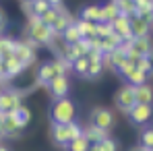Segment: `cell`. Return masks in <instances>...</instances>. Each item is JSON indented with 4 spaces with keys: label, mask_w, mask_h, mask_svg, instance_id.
<instances>
[{
    "label": "cell",
    "mask_w": 153,
    "mask_h": 151,
    "mask_svg": "<svg viewBox=\"0 0 153 151\" xmlns=\"http://www.w3.org/2000/svg\"><path fill=\"white\" fill-rule=\"evenodd\" d=\"M27 33H29V39H31L35 46H52V42L58 37V33H56L52 27L44 25V23L39 21V17H35V15L29 17Z\"/></svg>",
    "instance_id": "6da1fadb"
},
{
    "label": "cell",
    "mask_w": 153,
    "mask_h": 151,
    "mask_svg": "<svg viewBox=\"0 0 153 151\" xmlns=\"http://www.w3.org/2000/svg\"><path fill=\"white\" fill-rule=\"evenodd\" d=\"M76 116V110H75V103L64 97V100H54L50 108V118L54 124H68L73 122Z\"/></svg>",
    "instance_id": "7a4b0ae2"
},
{
    "label": "cell",
    "mask_w": 153,
    "mask_h": 151,
    "mask_svg": "<svg viewBox=\"0 0 153 151\" xmlns=\"http://www.w3.org/2000/svg\"><path fill=\"white\" fill-rule=\"evenodd\" d=\"M35 44L31 42V39H25V42H15V52H13V56L23 64V66H31L33 62H35Z\"/></svg>",
    "instance_id": "3957f363"
},
{
    "label": "cell",
    "mask_w": 153,
    "mask_h": 151,
    "mask_svg": "<svg viewBox=\"0 0 153 151\" xmlns=\"http://www.w3.org/2000/svg\"><path fill=\"white\" fill-rule=\"evenodd\" d=\"M21 106V91L17 89H4L0 91V114L8 116Z\"/></svg>",
    "instance_id": "277c9868"
},
{
    "label": "cell",
    "mask_w": 153,
    "mask_h": 151,
    "mask_svg": "<svg viewBox=\"0 0 153 151\" xmlns=\"http://www.w3.org/2000/svg\"><path fill=\"white\" fill-rule=\"evenodd\" d=\"M114 122H116V118H114L112 110H108L103 106H95L91 110V122L89 124L97 126V128H103V130H110L114 126Z\"/></svg>",
    "instance_id": "5b68a950"
},
{
    "label": "cell",
    "mask_w": 153,
    "mask_h": 151,
    "mask_svg": "<svg viewBox=\"0 0 153 151\" xmlns=\"http://www.w3.org/2000/svg\"><path fill=\"white\" fill-rule=\"evenodd\" d=\"M114 103H116V108H118L120 112L128 114L130 108L134 106V91H132V87H130V85H122V87L116 91V95H114Z\"/></svg>",
    "instance_id": "8992f818"
},
{
    "label": "cell",
    "mask_w": 153,
    "mask_h": 151,
    "mask_svg": "<svg viewBox=\"0 0 153 151\" xmlns=\"http://www.w3.org/2000/svg\"><path fill=\"white\" fill-rule=\"evenodd\" d=\"M153 116V106L149 103H134L132 108H130V112H128V118H130V122L132 124H147L149 120H151Z\"/></svg>",
    "instance_id": "52a82bcc"
},
{
    "label": "cell",
    "mask_w": 153,
    "mask_h": 151,
    "mask_svg": "<svg viewBox=\"0 0 153 151\" xmlns=\"http://www.w3.org/2000/svg\"><path fill=\"white\" fill-rule=\"evenodd\" d=\"M48 91L54 100H64L68 97V91H71V83H68V77H54L50 83H48Z\"/></svg>",
    "instance_id": "ba28073f"
},
{
    "label": "cell",
    "mask_w": 153,
    "mask_h": 151,
    "mask_svg": "<svg viewBox=\"0 0 153 151\" xmlns=\"http://www.w3.org/2000/svg\"><path fill=\"white\" fill-rule=\"evenodd\" d=\"M126 60H128V56H126V44H122L120 48H116L114 52L105 54V58H103V64H110V68H114V71H120V66H122Z\"/></svg>",
    "instance_id": "9c48e42d"
},
{
    "label": "cell",
    "mask_w": 153,
    "mask_h": 151,
    "mask_svg": "<svg viewBox=\"0 0 153 151\" xmlns=\"http://www.w3.org/2000/svg\"><path fill=\"white\" fill-rule=\"evenodd\" d=\"M112 29H114L116 35L122 37V42H130V39H132V33H130V17L118 15V17L112 21Z\"/></svg>",
    "instance_id": "30bf717a"
},
{
    "label": "cell",
    "mask_w": 153,
    "mask_h": 151,
    "mask_svg": "<svg viewBox=\"0 0 153 151\" xmlns=\"http://www.w3.org/2000/svg\"><path fill=\"white\" fill-rule=\"evenodd\" d=\"M50 137H52V141H54V145H58V147H62V149H66L68 143H71L68 132H66V124H54V122H52Z\"/></svg>",
    "instance_id": "8fae6325"
},
{
    "label": "cell",
    "mask_w": 153,
    "mask_h": 151,
    "mask_svg": "<svg viewBox=\"0 0 153 151\" xmlns=\"http://www.w3.org/2000/svg\"><path fill=\"white\" fill-rule=\"evenodd\" d=\"M151 23L143 17H130V33L132 37H149Z\"/></svg>",
    "instance_id": "7c38bea8"
},
{
    "label": "cell",
    "mask_w": 153,
    "mask_h": 151,
    "mask_svg": "<svg viewBox=\"0 0 153 151\" xmlns=\"http://www.w3.org/2000/svg\"><path fill=\"white\" fill-rule=\"evenodd\" d=\"M54 77H56V73H54L52 64H50V62H42V64L37 66V73H35V83L48 87V83H50Z\"/></svg>",
    "instance_id": "4fadbf2b"
},
{
    "label": "cell",
    "mask_w": 153,
    "mask_h": 151,
    "mask_svg": "<svg viewBox=\"0 0 153 151\" xmlns=\"http://www.w3.org/2000/svg\"><path fill=\"white\" fill-rule=\"evenodd\" d=\"M79 19L81 21H89V23H100L102 21V17H100V4H85L79 10Z\"/></svg>",
    "instance_id": "5bb4252c"
},
{
    "label": "cell",
    "mask_w": 153,
    "mask_h": 151,
    "mask_svg": "<svg viewBox=\"0 0 153 151\" xmlns=\"http://www.w3.org/2000/svg\"><path fill=\"white\" fill-rule=\"evenodd\" d=\"M83 137L89 141V143H102L103 139H108L110 135H108V130H103V128H97V126L93 124H87L83 128Z\"/></svg>",
    "instance_id": "9a60e30c"
},
{
    "label": "cell",
    "mask_w": 153,
    "mask_h": 151,
    "mask_svg": "<svg viewBox=\"0 0 153 151\" xmlns=\"http://www.w3.org/2000/svg\"><path fill=\"white\" fill-rule=\"evenodd\" d=\"M8 116H13V120L17 122V126H19L21 130H23L25 126H29V122H31V110H29L27 106H23V103H21L13 114H8Z\"/></svg>",
    "instance_id": "2e32d148"
},
{
    "label": "cell",
    "mask_w": 153,
    "mask_h": 151,
    "mask_svg": "<svg viewBox=\"0 0 153 151\" xmlns=\"http://www.w3.org/2000/svg\"><path fill=\"white\" fill-rule=\"evenodd\" d=\"M134 91V103H153V87H149L147 83L145 85H139V87H132Z\"/></svg>",
    "instance_id": "e0dca14e"
},
{
    "label": "cell",
    "mask_w": 153,
    "mask_h": 151,
    "mask_svg": "<svg viewBox=\"0 0 153 151\" xmlns=\"http://www.w3.org/2000/svg\"><path fill=\"white\" fill-rule=\"evenodd\" d=\"M124 42H122V37L120 35H116V33H110L108 37H102V46H100V50L103 54H110V52H114L116 48H120Z\"/></svg>",
    "instance_id": "ac0fdd59"
},
{
    "label": "cell",
    "mask_w": 153,
    "mask_h": 151,
    "mask_svg": "<svg viewBox=\"0 0 153 151\" xmlns=\"http://www.w3.org/2000/svg\"><path fill=\"white\" fill-rule=\"evenodd\" d=\"M4 66H6V81H10V79H15V77H19L23 71H25V66L15 58V56H10V58H6L4 60Z\"/></svg>",
    "instance_id": "d6986e66"
},
{
    "label": "cell",
    "mask_w": 153,
    "mask_h": 151,
    "mask_svg": "<svg viewBox=\"0 0 153 151\" xmlns=\"http://www.w3.org/2000/svg\"><path fill=\"white\" fill-rule=\"evenodd\" d=\"M118 15H120V13H118V8H116V4H114L112 0L100 6V17H102V21H108V23H112V21H114Z\"/></svg>",
    "instance_id": "ffe728a7"
},
{
    "label": "cell",
    "mask_w": 153,
    "mask_h": 151,
    "mask_svg": "<svg viewBox=\"0 0 153 151\" xmlns=\"http://www.w3.org/2000/svg\"><path fill=\"white\" fill-rule=\"evenodd\" d=\"M75 27L79 29V35H81L83 39L95 37V23H89V21H81V19H76Z\"/></svg>",
    "instance_id": "44dd1931"
},
{
    "label": "cell",
    "mask_w": 153,
    "mask_h": 151,
    "mask_svg": "<svg viewBox=\"0 0 153 151\" xmlns=\"http://www.w3.org/2000/svg\"><path fill=\"white\" fill-rule=\"evenodd\" d=\"M50 64H52V68H54V73H56V77H66L68 73H73V64L66 62V60H62L60 56L56 60H52Z\"/></svg>",
    "instance_id": "7402d4cb"
},
{
    "label": "cell",
    "mask_w": 153,
    "mask_h": 151,
    "mask_svg": "<svg viewBox=\"0 0 153 151\" xmlns=\"http://www.w3.org/2000/svg\"><path fill=\"white\" fill-rule=\"evenodd\" d=\"M2 130H4V137H13V139H17V137L21 135V128L13 120V116H4V120H2Z\"/></svg>",
    "instance_id": "603a6c76"
},
{
    "label": "cell",
    "mask_w": 153,
    "mask_h": 151,
    "mask_svg": "<svg viewBox=\"0 0 153 151\" xmlns=\"http://www.w3.org/2000/svg\"><path fill=\"white\" fill-rule=\"evenodd\" d=\"M112 2L116 4V8H118L120 15H124V17H137V10H134V2L132 0H112Z\"/></svg>",
    "instance_id": "cb8c5ba5"
},
{
    "label": "cell",
    "mask_w": 153,
    "mask_h": 151,
    "mask_svg": "<svg viewBox=\"0 0 153 151\" xmlns=\"http://www.w3.org/2000/svg\"><path fill=\"white\" fill-rule=\"evenodd\" d=\"M60 35H62V39H64V44H66V46H73V44L79 42V39H83V37L79 35V29L75 27V23H71V25L66 27Z\"/></svg>",
    "instance_id": "d4e9b609"
},
{
    "label": "cell",
    "mask_w": 153,
    "mask_h": 151,
    "mask_svg": "<svg viewBox=\"0 0 153 151\" xmlns=\"http://www.w3.org/2000/svg\"><path fill=\"white\" fill-rule=\"evenodd\" d=\"M71 23H75V19H73V17H71V15H68L66 10H62V13L58 15V19H56V23L52 25V29H54L56 33H62V31H64L66 27L71 25Z\"/></svg>",
    "instance_id": "484cf974"
},
{
    "label": "cell",
    "mask_w": 153,
    "mask_h": 151,
    "mask_svg": "<svg viewBox=\"0 0 153 151\" xmlns=\"http://www.w3.org/2000/svg\"><path fill=\"white\" fill-rule=\"evenodd\" d=\"M15 52V39L13 37H0V58L6 60Z\"/></svg>",
    "instance_id": "4316f807"
},
{
    "label": "cell",
    "mask_w": 153,
    "mask_h": 151,
    "mask_svg": "<svg viewBox=\"0 0 153 151\" xmlns=\"http://www.w3.org/2000/svg\"><path fill=\"white\" fill-rule=\"evenodd\" d=\"M145 83H147V75L141 73L139 68H134V71L126 77V85H130V87H139V85H145Z\"/></svg>",
    "instance_id": "83f0119b"
},
{
    "label": "cell",
    "mask_w": 153,
    "mask_h": 151,
    "mask_svg": "<svg viewBox=\"0 0 153 151\" xmlns=\"http://www.w3.org/2000/svg\"><path fill=\"white\" fill-rule=\"evenodd\" d=\"M29 6V13L31 15H35V17H42L46 10H50V4H48V0H33L31 4H27Z\"/></svg>",
    "instance_id": "f1b7e54d"
},
{
    "label": "cell",
    "mask_w": 153,
    "mask_h": 151,
    "mask_svg": "<svg viewBox=\"0 0 153 151\" xmlns=\"http://www.w3.org/2000/svg\"><path fill=\"white\" fill-rule=\"evenodd\" d=\"M89 145H91V143H89L85 137H76L75 141L68 143L66 149H68V151H89Z\"/></svg>",
    "instance_id": "f546056e"
},
{
    "label": "cell",
    "mask_w": 153,
    "mask_h": 151,
    "mask_svg": "<svg viewBox=\"0 0 153 151\" xmlns=\"http://www.w3.org/2000/svg\"><path fill=\"white\" fill-rule=\"evenodd\" d=\"M87 68H89V60H87L85 56L73 62V73H75L76 77H85L87 75Z\"/></svg>",
    "instance_id": "4dcf8cb0"
},
{
    "label": "cell",
    "mask_w": 153,
    "mask_h": 151,
    "mask_svg": "<svg viewBox=\"0 0 153 151\" xmlns=\"http://www.w3.org/2000/svg\"><path fill=\"white\" fill-rule=\"evenodd\" d=\"M139 145L145 147V149L153 147V126H147V128L141 130V143H139Z\"/></svg>",
    "instance_id": "1f68e13d"
},
{
    "label": "cell",
    "mask_w": 153,
    "mask_h": 151,
    "mask_svg": "<svg viewBox=\"0 0 153 151\" xmlns=\"http://www.w3.org/2000/svg\"><path fill=\"white\" fill-rule=\"evenodd\" d=\"M102 75H103V64H91V62H89V68H87L85 79H89V81H97Z\"/></svg>",
    "instance_id": "d6a6232c"
},
{
    "label": "cell",
    "mask_w": 153,
    "mask_h": 151,
    "mask_svg": "<svg viewBox=\"0 0 153 151\" xmlns=\"http://www.w3.org/2000/svg\"><path fill=\"white\" fill-rule=\"evenodd\" d=\"M110 33H114L112 23H108V21H100V23H95V35H97V37H108Z\"/></svg>",
    "instance_id": "836d02e7"
},
{
    "label": "cell",
    "mask_w": 153,
    "mask_h": 151,
    "mask_svg": "<svg viewBox=\"0 0 153 151\" xmlns=\"http://www.w3.org/2000/svg\"><path fill=\"white\" fill-rule=\"evenodd\" d=\"M66 132H68V139H71V141H75L76 137H83V126L79 124L76 120H73V122H68V124H66Z\"/></svg>",
    "instance_id": "e575fe53"
},
{
    "label": "cell",
    "mask_w": 153,
    "mask_h": 151,
    "mask_svg": "<svg viewBox=\"0 0 153 151\" xmlns=\"http://www.w3.org/2000/svg\"><path fill=\"white\" fill-rule=\"evenodd\" d=\"M58 15H60L58 10H54V8H50V10H46V13H44V15L39 17V21H42L44 25L52 27V25H54V23H56V19H58Z\"/></svg>",
    "instance_id": "d590c367"
},
{
    "label": "cell",
    "mask_w": 153,
    "mask_h": 151,
    "mask_svg": "<svg viewBox=\"0 0 153 151\" xmlns=\"http://www.w3.org/2000/svg\"><path fill=\"white\" fill-rule=\"evenodd\" d=\"M85 58H87L91 64H103V58H105V54H103L102 50H89Z\"/></svg>",
    "instance_id": "8d00e7d4"
},
{
    "label": "cell",
    "mask_w": 153,
    "mask_h": 151,
    "mask_svg": "<svg viewBox=\"0 0 153 151\" xmlns=\"http://www.w3.org/2000/svg\"><path fill=\"white\" fill-rule=\"evenodd\" d=\"M100 147H102V151H118V145H116V141L112 137L103 139L102 143H100Z\"/></svg>",
    "instance_id": "74e56055"
},
{
    "label": "cell",
    "mask_w": 153,
    "mask_h": 151,
    "mask_svg": "<svg viewBox=\"0 0 153 151\" xmlns=\"http://www.w3.org/2000/svg\"><path fill=\"white\" fill-rule=\"evenodd\" d=\"M132 71H134V64H132V62H130V60H126V62H124V64H122V66H120V71H118V73H120V75L124 77V79H126V77L130 75V73H132Z\"/></svg>",
    "instance_id": "f35d334b"
},
{
    "label": "cell",
    "mask_w": 153,
    "mask_h": 151,
    "mask_svg": "<svg viewBox=\"0 0 153 151\" xmlns=\"http://www.w3.org/2000/svg\"><path fill=\"white\" fill-rule=\"evenodd\" d=\"M48 4H50V8L58 10V13L64 10V0H48Z\"/></svg>",
    "instance_id": "ab89813d"
},
{
    "label": "cell",
    "mask_w": 153,
    "mask_h": 151,
    "mask_svg": "<svg viewBox=\"0 0 153 151\" xmlns=\"http://www.w3.org/2000/svg\"><path fill=\"white\" fill-rule=\"evenodd\" d=\"M6 81V66H4V60L0 58V83Z\"/></svg>",
    "instance_id": "60d3db41"
},
{
    "label": "cell",
    "mask_w": 153,
    "mask_h": 151,
    "mask_svg": "<svg viewBox=\"0 0 153 151\" xmlns=\"http://www.w3.org/2000/svg\"><path fill=\"white\" fill-rule=\"evenodd\" d=\"M6 27V15H4V10L0 8V31Z\"/></svg>",
    "instance_id": "b9f144b4"
},
{
    "label": "cell",
    "mask_w": 153,
    "mask_h": 151,
    "mask_svg": "<svg viewBox=\"0 0 153 151\" xmlns=\"http://www.w3.org/2000/svg\"><path fill=\"white\" fill-rule=\"evenodd\" d=\"M89 151H102L100 143H91V145H89Z\"/></svg>",
    "instance_id": "7bdbcfd3"
},
{
    "label": "cell",
    "mask_w": 153,
    "mask_h": 151,
    "mask_svg": "<svg viewBox=\"0 0 153 151\" xmlns=\"http://www.w3.org/2000/svg\"><path fill=\"white\" fill-rule=\"evenodd\" d=\"M2 120H4V114H0V139L4 137V130H2Z\"/></svg>",
    "instance_id": "ee69618b"
},
{
    "label": "cell",
    "mask_w": 153,
    "mask_h": 151,
    "mask_svg": "<svg viewBox=\"0 0 153 151\" xmlns=\"http://www.w3.org/2000/svg\"><path fill=\"white\" fill-rule=\"evenodd\" d=\"M130 151H147V149H145V147H141V145H137V147H132Z\"/></svg>",
    "instance_id": "f6af8a7d"
},
{
    "label": "cell",
    "mask_w": 153,
    "mask_h": 151,
    "mask_svg": "<svg viewBox=\"0 0 153 151\" xmlns=\"http://www.w3.org/2000/svg\"><path fill=\"white\" fill-rule=\"evenodd\" d=\"M147 58H149V62H151V66H153V50L149 52V56H147Z\"/></svg>",
    "instance_id": "bcb514c9"
},
{
    "label": "cell",
    "mask_w": 153,
    "mask_h": 151,
    "mask_svg": "<svg viewBox=\"0 0 153 151\" xmlns=\"http://www.w3.org/2000/svg\"><path fill=\"white\" fill-rule=\"evenodd\" d=\"M0 151H10L8 147H4V145H0Z\"/></svg>",
    "instance_id": "7dc6e473"
},
{
    "label": "cell",
    "mask_w": 153,
    "mask_h": 151,
    "mask_svg": "<svg viewBox=\"0 0 153 151\" xmlns=\"http://www.w3.org/2000/svg\"><path fill=\"white\" fill-rule=\"evenodd\" d=\"M31 2H33V0H23V4H31Z\"/></svg>",
    "instance_id": "c3c4849f"
},
{
    "label": "cell",
    "mask_w": 153,
    "mask_h": 151,
    "mask_svg": "<svg viewBox=\"0 0 153 151\" xmlns=\"http://www.w3.org/2000/svg\"><path fill=\"white\" fill-rule=\"evenodd\" d=\"M147 151H153V147H149V149H147Z\"/></svg>",
    "instance_id": "681fc988"
},
{
    "label": "cell",
    "mask_w": 153,
    "mask_h": 151,
    "mask_svg": "<svg viewBox=\"0 0 153 151\" xmlns=\"http://www.w3.org/2000/svg\"><path fill=\"white\" fill-rule=\"evenodd\" d=\"M0 91H2V87H0Z\"/></svg>",
    "instance_id": "f907efd6"
},
{
    "label": "cell",
    "mask_w": 153,
    "mask_h": 151,
    "mask_svg": "<svg viewBox=\"0 0 153 151\" xmlns=\"http://www.w3.org/2000/svg\"><path fill=\"white\" fill-rule=\"evenodd\" d=\"M151 73H153V71H151Z\"/></svg>",
    "instance_id": "816d5d0a"
}]
</instances>
